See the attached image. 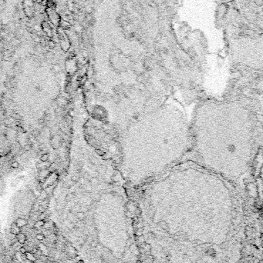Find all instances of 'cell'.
<instances>
[{"label":"cell","instance_id":"ba28073f","mask_svg":"<svg viewBox=\"0 0 263 263\" xmlns=\"http://www.w3.org/2000/svg\"><path fill=\"white\" fill-rule=\"evenodd\" d=\"M15 238H16V239H17L18 242L21 245L24 244L26 241V236L25 235V234H23L22 232H20L18 234V235H16Z\"/></svg>","mask_w":263,"mask_h":263},{"label":"cell","instance_id":"4fadbf2b","mask_svg":"<svg viewBox=\"0 0 263 263\" xmlns=\"http://www.w3.org/2000/svg\"><path fill=\"white\" fill-rule=\"evenodd\" d=\"M44 224H45V221L39 219V220L36 221V222H35V224H34V228H41V227H43Z\"/></svg>","mask_w":263,"mask_h":263},{"label":"cell","instance_id":"7a4b0ae2","mask_svg":"<svg viewBox=\"0 0 263 263\" xmlns=\"http://www.w3.org/2000/svg\"><path fill=\"white\" fill-rule=\"evenodd\" d=\"M190 122L169 101L139 116L109 140L103 157L130 189H136L187 160Z\"/></svg>","mask_w":263,"mask_h":263},{"label":"cell","instance_id":"8d00e7d4","mask_svg":"<svg viewBox=\"0 0 263 263\" xmlns=\"http://www.w3.org/2000/svg\"><path fill=\"white\" fill-rule=\"evenodd\" d=\"M91 245H92V246H93V247H95V246L97 245H96V243H95V242H92V243H91Z\"/></svg>","mask_w":263,"mask_h":263},{"label":"cell","instance_id":"5b68a950","mask_svg":"<svg viewBox=\"0 0 263 263\" xmlns=\"http://www.w3.org/2000/svg\"><path fill=\"white\" fill-rule=\"evenodd\" d=\"M20 232H21V228L19 227H18L15 222L12 223L10 227V233L12 234L13 235H16Z\"/></svg>","mask_w":263,"mask_h":263},{"label":"cell","instance_id":"ffe728a7","mask_svg":"<svg viewBox=\"0 0 263 263\" xmlns=\"http://www.w3.org/2000/svg\"><path fill=\"white\" fill-rule=\"evenodd\" d=\"M143 248L144 249V251L148 252V253H150V252H151V245H149V244L144 245H143Z\"/></svg>","mask_w":263,"mask_h":263},{"label":"cell","instance_id":"ac0fdd59","mask_svg":"<svg viewBox=\"0 0 263 263\" xmlns=\"http://www.w3.org/2000/svg\"><path fill=\"white\" fill-rule=\"evenodd\" d=\"M80 175L79 174H77V175H74L73 176H72V178H71V181L73 182H78L80 180Z\"/></svg>","mask_w":263,"mask_h":263},{"label":"cell","instance_id":"9c48e42d","mask_svg":"<svg viewBox=\"0 0 263 263\" xmlns=\"http://www.w3.org/2000/svg\"><path fill=\"white\" fill-rule=\"evenodd\" d=\"M60 28H61L62 29H63V30H67L68 28H70V22H69L68 20H61L60 22Z\"/></svg>","mask_w":263,"mask_h":263},{"label":"cell","instance_id":"6da1fadb","mask_svg":"<svg viewBox=\"0 0 263 263\" xmlns=\"http://www.w3.org/2000/svg\"><path fill=\"white\" fill-rule=\"evenodd\" d=\"M189 122L187 160L254 198L262 156V98L228 92L221 97L204 94L195 101Z\"/></svg>","mask_w":263,"mask_h":263},{"label":"cell","instance_id":"9a60e30c","mask_svg":"<svg viewBox=\"0 0 263 263\" xmlns=\"http://www.w3.org/2000/svg\"><path fill=\"white\" fill-rule=\"evenodd\" d=\"M77 218L80 220V221H83V219H84L86 218V215H85V212H83L82 211L80 212H78L77 213Z\"/></svg>","mask_w":263,"mask_h":263},{"label":"cell","instance_id":"4dcf8cb0","mask_svg":"<svg viewBox=\"0 0 263 263\" xmlns=\"http://www.w3.org/2000/svg\"><path fill=\"white\" fill-rule=\"evenodd\" d=\"M53 57H54V55L52 52H48L46 54V58H53Z\"/></svg>","mask_w":263,"mask_h":263},{"label":"cell","instance_id":"1f68e13d","mask_svg":"<svg viewBox=\"0 0 263 263\" xmlns=\"http://www.w3.org/2000/svg\"><path fill=\"white\" fill-rule=\"evenodd\" d=\"M43 226H44L45 228H49V227H50V225H49V223H46V222H45V224H44V225H43Z\"/></svg>","mask_w":263,"mask_h":263},{"label":"cell","instance_id":"484cf974","mask_svg":"<svg viewBox=\"0 0 263 263\" xmlns=\"http://www.w3.org/2000/svg\"><path fill=\"white\" fill-rule=\"evenodd\" d=\"M73 197H74V196H73V194H68L67 195H66V201H71V200H72L73 199Z\"/></svg>","mask_w":263,"mask_h":263},{"label":"cell","instance_id":"d6986e66","mask_svg":"<svg viewBox=\"0 0 263 263\" xmlns=\"http://www.w3.org/2000/svg\"><path fill=\"white\" fill-rule=\"evenodd\" d=\"M206 253H207L208 256H209L214 257L215 256V251L213 249H208L206 250Z\"/></svg>","mask_w":263,"mask_h":263},{"label":"cell","instance_id":"f35d334b","mask_svg":"<svg viewBox=\"0 0 263 263\" xmlns=\"http://www.w3.org/2000/svg\"><path fill=\"white\" fill-rule=\"evenodd\" d=\"M46 263H51V262H49V261H47V262H46Z\"/></svg>","mask_w":263,"mask_h":263},{"label":"cell","instance_id":"8992f818","mask_svg":"<svg viewBox=\"0 0 263 263\" xmlns=\"http://www.w3.org/2000/svg\"><path fill=\"white\" fill-rule=\"evenodd\" d=\"M16 225H17L18 227H19L20 228H23L24 226H26V225H27L28 224V221L27 219H23V218H19L16 219L15 222Z\"/></svg>","mask_w":263,"mask_h":263},{"label":"cell","instance_id":"30bf717a","mask_svg":"<svg viewBox=\"0 0 263 263\" xmlns=\"http://www.w3.org/2000/svg\"><path fill=\"white\" fill-rule=\"evenodd\" d=\"M46 6L47 9H55V8L56 6V0H46Z\"/></svg>","mask_w":263,"mask_h":263},{"label":"cell","instance_id":"44dd1931","mask_svg":"<svg viewBox=\"0 0 263 263\" xmlns=\"http://www.w3.org/2000/svg\"><path fill=\"white\" fill-rule=\"evenodd\" d=\"M47 196H48V195H47L46 192V191H43V192H42L40 193V199H41L42 200H45V199H47Z\"/></svg>","mask_w":263,"mask_h":263},{"label":"cell","instance_id":"4316f807","mask_svg":"<svg viewBox=\"0 0 263 263\" xmlns=\"http://www.w3.org/2000/svg\"><path fill=\"white\" fill-rule=\"evenodd\" d=\"M137 242H138V243H139L140 245L144 244V237H143V236H140V237L139 238V239H138V240H137Z\"/></svg>","mask_w":263,"mask_h":263},{"label":"cell","instance_id":"7402d4cb","mask_svg":"<svg viewBox=\"0 0 263 263\" xmlns=\"http://www.w3.org/2000/svg\"><path fill=\"white\" fill-rule=\"evenodd\" d=\"M48 45H49V47L50 49H54L56 47V43L53 40H49L48 42Z\"/></svg>","mask_w":263,"mask_h":263},{"label":"cell","instance_id":"e575fe53","mask_svg":"<svg viewBox=\"0 0 263 263\" xmlns=\"http://www.w3.org/2000/svg\"><path fill=\"white\" fill-rule=\"evenodd\" d=\"M36 2H38V3H42L43 2V0H36Z\"/></svg>","mask_w":263,"mask_h":263},{"label":"cell","instance_id":"5bb4252c","mask_svg":"<svg viewBox=\"0 0 263 263\" xmlns=\"http://www.w3.org/2000/svg\"><path fill=\"white\" fill-rule=\"evenodd\" d=\"M0 263H5V258H4V251L2 245L0 242Z\"/></svg>","mask_w":263,"mask_h":263},{"label":"cell","instance_id":"d6a6232c","mask_svg":"<svg viewBox=\"0 0 263 263\" xmlns=\"http://www.w3.org/2000/svg\"><path fill=\"white\" fill-rule=\"evenodd\" d=\"M35 263H45L44 262H43V261H42V260H40V259H38V260H36L35 261Z\"/></svg>","mask_w":263,"mask_h":263},{"label":"cell","instance_id":"d4e9b609","mask_svg":"<svg viewBox=\"0 0 263 263\" xmlns=\"http://www.w3.org/2000/svg\"><path fill=\"white\" fill-rule=\"evenodd\" d=\"M39 133H40L39 132V130H38V129H34V130L32 132V135L35 136V137H38V135H39Z\"/></svg>","mask_w":263,"mask_h":263},{"label":"cell","instance_id":"836d02e7","mask_svg":"<svg viewBox=\"0 0 263 263\" xmlns=\"http://www.w3.org/2000/svg\"><path fill=\"white\" fill-rule=\"evenodd\" d=\"M42 257L44 258V260H45V261H46V260H47V258H46V256H42ZM40 260L43 261V258H40Z\"/></svg>","mask_w":263,"mask_h":263},{"label":"cell","instance_id":"e0dca14e","mask_svg":"<svg viewBox=\"0 0 263 263\" xmlns=\"http://www.w3.org/2000/svg\"><path fill=\"white\" fill-rule=\"evenodd\" d=\"M178 239H181L182 240L187 239V234L185 233V232H178Z\"/></svg>","mask_w":263,"mask_h":263},{"label":"cell","instance_id":"603a6c76","mask_svg":"<svg viewBox=\"0 0 263 263\" xmlns=\"http://www.w3.org/2000/svg\"><path fill=\"white\" fill-rule=\"evenodd\" d=\"M11 166H12V168H13V169H18L19 167V163L17 161H14L12 162Z\"/></svg>","mask_w":263,"mask_h":263},{"label":"cell","instance_id":"d590c367","mask_svg":"<svg viewBox=\"0 0 263 263\" xmlns=\"http://www.w3.org/2000/svg\"><path fill=\"white\" fill-rule=\"evenodd\" d=\"M66 263H74L72 260H67L66 262Z\"/></svg>","mask_w":263,"mask_h":263},{"label":"cell","instance_id":"2e32d148","mask_svg":"<svg viewBox=\"0 0 263 263\" xmlns=\"http://www.w3.org/2000/svg\"><path fill=\"white\" fill-rule=\"evenodd\" d=\"M49 160V155L47 153H43V155L40 156V161L43 162H46Z\"/></svg>","mask_w":263,"mask_h":263},{"label":"cell","instance_id":"277c9868","mask_svg":"<svg viewBox=\"0 0 263 263\" xmlns=\"http://www.w3.org/2000/svg\"><path fill=\"white\" fill-rule=\"evenodd\" d=\"M42 28H43L44 33L48 37L51 38V37L53 36V30H52V28L50 26V24H49V22H45V21H44V22H43V23H42Z\"/></svg>","mask_w":263,"mask_h":263},{"label":"cell","instance_id":"f1b7e54d","mask_svg":"<svg viewBox=\"0 0 263 263\" xmlns=\"http://www.w3.org/2000/svg\"><path fill=\"white\" fill-rule=\"evenodd\" d=\"M24 149L26 150V151H30V150L31 149V145L30 144L26 145V146L24 147Z\"/></svg>","mask_w":263,"mask_h":263},{"label":"cell","instance_id":"83f0119b","mask_svg":"<svg viewBox=\"0 0 263 263\" xmlns=\"http://www.w3.org/2000/svg\"><path fill=\"white\" fill-rule=\"evenodd\" d=\"M56 168H57L56 163H54V162H53V163H52V164L50 165V166H49V169H53V170H56Z\"/></svg>","mask_w":263,"mask_h":263},{"label":"cell","instance_id":"8fae6325","mask_svg":"<svg viewBox=\"0 0 263 263\" xmlns=\"http://www.w3.org/2000/svg\"><path fill=\"white\" fill-rule=\"evenodd\" d=\"M25 256H26V258L30 261L31 262H35V261L36 260V258L35 257L34 254L32 253V252H26V253H25Z\"/></svg>","mask_w":263,"mask_h":263},{"label":"cell","instance_id":"cb8c5ba5","mask_svg":"<svg viewBox=\"0 0 263 263\" xmlns=\"http://www.w3.org/2000/svg\"><path fill=\"white\" fill-rule=\"evenodd\" d=\"M36 239L39 241H43L45 239V236L43 234H38V235H36Z\"/></svg>","mask_w":263,"mask_h":263},{"label":"cell","instance_id":"74e56055","mask_svg":"<svg viewBox=\"0 0 263 263\" xmlns=\"http://www.w3.org/2000/svg\"><path fill=\"white\" fill-rule=\"evenodd\" d=\"M52 263H59V262H56V261H54V262H53Z\"/></svg>","mask_w":263,"mask_h":263},{"label":"cell","instance_id":"52a82bcc","mask_svg":"<svg viewBox=\"0 0 263 263\" xmlns=\"http://www.w3.org/2000/svg\"><path fill=\"white\" fill-rule=\"evenodd\" d=\"M157 225L159 226L161 229H163V230L164 231H169L170 230V225L169 224L166 222V221H159V222H157Z\"/></svg>","mask_w":263,"mask_h":263},{"label":"cell","instance_id":"f546056e","mask_svg":"<svg viewBox=\"0 0 263 263\" xmlns=\"http://www.w3.org/2000/svg\"><path fill=\"white\" fill-rule=\"evenodd\" d=\"M19 252H20L21 253H23V254H25V253H26L27 251L26 250V248H24V247H20V249H19Z\"/></svg>","mask_w":263,"mask_h":263},{"label":"cell","instance_id":"3957f363","mask_svg":"<svg viewBox=\"0 0 263 263\" xmlns=\"http://www.w3.org/2000/svg\"><path fill=\"white\" fill-rule=\"evenodd\" d=\"M46 12L47 17L49 18L50 22L55 26H59L60 22L61 21L60 16L58 14V12L53 9H46Z\"/></svg>","mask_w":263,"mask_h":263},{"label":"cell","instance_id":"7c38bea8","mask_svg":"<svg viewBox=\"0 0 263 263\" xmlns=\"http://www.w3.org/2000/svg\"><path fill=\"white\" fill-rule=\"evenodd\" d=\"M25 13H26L27 17H32L33 15V13H34V10L32 9V7L30 6H28L25 9Z\"/></svg>","mask_w":263,"mask_h":263}]
</instances>
